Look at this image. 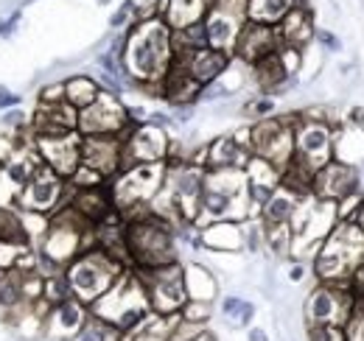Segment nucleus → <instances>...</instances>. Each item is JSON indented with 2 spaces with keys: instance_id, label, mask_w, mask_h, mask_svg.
<instances>
[{
  "instance_id": "obj_31",
  "label": "nucleus",
  "mask_w": 364,
  "mask_h": 341,
  "mask_svg": "<svg viewBox=\"0 0 364 341\" xmlns=\"http://www.w3.org/2000/svg\"><path fill=\"white\" fill-rule=\"evenodd\" d=\"M177 319H180V313H174V316L149 313L135 330L127 333L121 341H168V333H171V328L177 325Z\"/></svg>"
},
{
  "instance_id": "obj_40",
  "label": "nucleus",
  "mask_w": 364,
  "mask_h": 341,
  "mask_svg": "<svg viewBox=\"0 0 364 341\" xmlns=\"http://www.w3.org/2000/svg\"><path fill=\"white\" fill-rule=\"evenodd\" d=\"M0 124L9 129V131H28V126H31V118H28V115H26L20 107H14V109H6V112H3Z\"/></svg>"
},
{
  "instance_id": "obj_20",
  "label": "nucleus",
  "mask_w": 364,
  "mask_h": 341,
  "mask_svg": "<svg viewBox=\"0 0 364 341\" xmlns=\"http://www.w3.org/2000/svg\"><path fill=\"white\" fill-rule=\"evenodd\" d=\"M28 129H31V137H56V134L79 131V109H73L68 101L40 104Z\"/></svg>"
},
{
  "instance_id": "obj_53",
  "label": "nucleus",
  "mask_w": 364,
  "mask_h": 341,
  "mask_svg": "<svg viewBox=\"0 0 364 341\" xmlns=\"http://www.w3.org/2000/svg\"><path fill=\"white\" fill-rule=\"evenodd\" d=\"M353 224H359L364 232V202H362V207H359V213H356V218H353Z\"/></svg>"
},
{
  "instance_id": "obj_42",
  "label": "nucleus",
  "mask_w": 364,
  "mask_h": 341,
  "mask_svg": "<svg viewBox=\"0 0 364 341\" xmlns=\"http://www.w3.org/2000/svg\"><path fill=\"white\" fill-rule=\"evenodd\" d=\"M306 341H348L345 328H306Z\"/></svg>"
},
{
  "instance_id": "obj_38",
  "label": "nucleus",
  "mask_w": 364,
  "mask_h": 341,
  "mask_svg": "<svg viewBox=\"0 0 364 341\" xmlns=\"http://www.w3.org/2000/svg\"><path fill=\"white\" fill-rule=\"evenodd\" d=\"M241 115L250 118L252 124L261 121V118H269V115H274V98H269V95H258V98L247 101V104L241 107Z\"/></svg>"
},
{
  "instance_id": "obj_51",
  "label": "nucleus",
  "mask_w": 364,
  "mask_h": 341,
  "mask_svg": "<svg viewBox=\"0 0 364 341\" xmlns=\"http://www.w3.org/2000/svg\"><path fill=\"white\" fill-rule=\"evenodd\" d=\"M17 20H20V14H17V11H14L9 20H0V37H11V34H14Z\"/></svg>"
},
{
  "instance_id": "obj_49",
  "label": "nucleus",
  "mask_w": 364,
  "mask_h": 341,
  "mask_svg": "<svg viewBox=\"0 0 364 341\" xmlns=\"http://www.w3.org/2000/svg\"><path fill=\"white\" fill-rule=\"evenodd\" d=\"M14 146H17V137H3V134H0V166H3V163L11 157Z\"/></svg>"
},
{
  "instance_id": "obj_43",
  "label": "nucleus",
  "mask_w": 364,
  "mask_h": 341,
  "mask_svg": "<svg viewBox=\"0 0 364 341\" xmlns=\"http://www.w3.org/2000/svg\"><path fill=\"white\" fill-rule=\"evenodd\" d=\"M137 14V3L135 0H124L121 3V9L109 17V28H124V26H129V17Z\"/></svg>"
},
{
  "instance_id": "obj_22",
  "label": "nucleus",
  "mask_w": 364,
  "mask_h": 341,
  "mask_svg": "<svg viewBox=\"0 0 364 341\" xmlns=\"http://www.w3.org/2000/svg\"><path fill=\"white\" fill-rule=\"evenodd\" d=\"M174 62H180L182 67L202 87H208L225 76V70L230 67L232 56L222 53V50H213V48H199V50H193V53H188L182 59H174Z\"/></svg>"
},
{
  "instance_id": "obj_50",
  "label": "nucleus",
  "mask_w": 364,
  "mask_h": 341,
  "mask_svg": "<svg viewBox=\"0 0 364 341\" xmlns=\"http://www.w3.org/2000/svg\"><path fill=\"white\" fill-rule=\"evenodd\" d=\"M247 341H272V336H269V330H267V328L252 325V328H247Z\"/></svg>"
},
{
  "instance_id": "obj_8",
  "label": "nucleus",
  "mask_w": 364,
  "mask_h": 341,
  "mask_svg": "<svg viewBox=\"0 0 364 341\" xmlns=\"http://www.w3.org/2000/svg\"><path fill=\"white\" fill-rule=\"evenodd\" d=\"M166 163H146V166H132V168H124L115 179H109V196H112V205L115 210L121 213H129L140 205H149L163 182H166Z\"/></svg>"
},
{
  "instance_id": "obj_7",
  "label": "nucleus",
  "mask_w": 364,
  "mask_h": 341,
  "mask_svg": "<svg viewBox=\"0 0 364 341\" xmlns=\"http://www.w3.org/2000/svg\"><path fill=\"white\" fill-rule=\"evenodd\" d=\"M146 291L149 308L157 316H174L180 313L188 302L185 291V266L180 260L168 263V266H157V269H132Z\"/></svg>"
},
{
  "instance_id": "obj_39",
  "label": "nucleus",
  "mask_w": 364,
  "mask_h": 341,
  "mask_svg": "<svg viewBox=\"0 0 364 341\" xmlns=\"http://www.w3.org/2000/svg\"><path fill=\"white\" fill-rule=\"evenodd\" d=\"M255 316H258V305H255V302H250V299H244V302H241V308H238V313H235L232 319H228L225 325H228L230 330H247V328H252Z\"/></svg>"
},
{
  "instance_id": "obj_11",
  "label": "nucleus",
  "mask_w": 364,
  "mask_h": 341,
  "mask_svg": "<svg viewBox=\"0 0 364 341\" xmlns=\"http://www.w3.org/2000/svg\"><path fill=\"white\" fill-rule=\"evenodd\" d=\"M331 160H333V126L309 121L300 115L294 124V160L291 163L314 176Z\"/></svg>"
},
{
  "instance_id": "obj_52",
  "label": "nucleus",
  "mask_w": 364,
  "mask_h": 341,
  "mask_svg": "<svg viewBox=\"0 0 364 341\" xmlns=\"http://www.w3.org/2000/svg\"><path fill=\"white\" fill-rule=\"evenodd\" d=\"M193 341H219V336H216V333L208 328V330H202V333H199V336H196Z\"/></svg>"
},
{
  "instance_id": "obj_45",
  "label": "nucleus",
  "mask_w": 364,
  "mask_h": 341,
  "mask_svg": "<svg viewBox=\"0 0 364 341\" xmlns=\"http://www.w3.org/2000/svg\"><path fill=\"white\" fill-rule=\"evenodd\" d=\"M59 101H65V82L46 85L40 90V104H59Z\"/></svg>"
},
{
  "instance_id": "obj_27",
  "label": "nucleus",
  "mask_w": 364,
  "mask_h": 341,
  "mask_svg": "<svg viewBox=\"0 0 364 341\" xmlns=\"http://www.w3.org/2000/svg\"><path fill=\"white\" fill-rule=\"evenodd\" d=\"M300 199H306V196L294 193V190L286 188V185H277V190L267 199V205L261 207V215H258V218H261L264 224H291V218H294L297 207H300Z\"/></svg>"
},
{
  "instance_id": "obj_33",
  "label": "nucleus",
  "mask_w": 364,
  "mask_h": 341,
  "mask_svg": "<svg viewBox=\"0 0 364 341\" xmlns=\"http://www.w3.org/2000/svg\"><path fill=\"white\" fill-rule=\"evenodd\" d=\"M264 232H267V252H272L277 260L291 257L294 232L289 224H264Z\"/></svg>"
},
{
  "instance_id": "obj_54",
  "label": "nucleus",
  "mask_w": 364,
  "mask_h": 341,
  "mask_svg": "<svg viewBox=\"0 0 364 341\" xmlns=\"http://www.w3.org/2000/svg\"><path fill=\"white\" fill-rule=\"evenodd\" d=\"M362 182H364V176H362Z\"/></svg>"
},
{
  "instance_id": "obj_32",
  "label": "nucleus",
  "mask_w": 364,
  "mask_h": 341,
  "mask_svg": "<svg viewBox=\"0 0 364 341\" xmlns=\"http://www.w3.org/2000/svg\"><path fill=\"white\" fill-rule=\"evenodd\" d=\"M23 277L26 271L11 266V269H0V310L17 308L26 302V291H23Z\"/></svg>"
},
{
  "instance_id": "obj_41",
  "label": "nucleus",
  "mask_w": 364,
  "mask_h": 341,
  "mask_svg": "<svg viewBox=\"0 0 364 341\" xmlns=\"http://www.w3.org/2000/svg\"><path fill=\"white\" fill-rule=\"evenodd\" d=\"M202 330H208V328H199V325H191V322H185V319H177V325L171 328V333H168V341H193Z\"/></svg>"
},
{
  "instance_id": "obj_46",
  "label": "nucleus",
  "mask_w": 364,
  "mask_h": 341,
  "mask_svg": "<svg viewBox=\"0 0 364 341\" xmlns=\"http://www.w3.org/2000/svg\"><path fill=\"white\" fill-rule=\"evenodd\" d=\"M317 43L325 48V50H331V53H339L342 50V40L333 34V31H328V28H319L317 31Z\"/></svg>"
},
{
  "instance_id": "obj_19",
  "label": "nucleus",
  "mask_w": 364,
  "mask_h": 341,
  "mask_svg": "<svg viewBox=\"0 0 364 341\" xmlns=\"http://www.w3.org/2000/svg\"><path fill=\"white\" fill-rule=\"evenodd\" d=\"M277 48H280V37H277V28H274V26L250 23V20H247L244 28H241V37H238V43H235L232 56L250 67V65L261 62L264 56L274 53Z\"/></svg>"
},
{
  "instance_id": "obj_9",
  "label": "nucleus",
  "mask_w": 364,
  "mask_h": 341,
  "mask_svg": "<svg viewBox=\"0 0 364 341\" xmlns=\"http://www.w3.org/2000/svg\"><path fill=\"white\" fill-rule=\"evenodd\" d=\"M356 299L348 288L317 283L303 302V319L306 328H345L348 319L356 310Z\"/></svg>"
},
{
  "instance_id": "obj_24",
  "label": "nucleus",
  "mask_w": 364,
  "mask_h": 341,
  "mask_svg": "<svg viewBox=\"0 0 364 341\" xmlns=\"http://www.w3.org/2000/svg\"><path fill=\"white\" fill-rule=\"evenodd\" d=\"M202 249L216 252V255H235L244 252V238H241V224L235 221H213L199 229Z\"/></svg>"
},
{
  "instance_id": "obj_4",
  "label": "nucleus",
  "mask_w": 364,
  "mask_h": 341,
  "mask_svg": "<svg viewBox=\"0 0 364 341\" xmlns=\"http://www.w3.org/2000/svg\"><path fill=\"white\" fill-rule=\"evenodd\" d=\"M90 313L104 319L107 325H112L124 339L127 333H132L137 325L151 313V308H149L146 291H143L135 271H124L118 277V283L104 297L92 302Z\"/></svg>"
},
{
  "instance_id": "obj_23",
  "label": "nucleus",
  "mask_w": 364,
  "mask_h": 341,
  "mask_svg": "<svg viewBox=\"0 0 364 341\" xmlns=\"http://www.w3.org/2000/svg\"><path fill=\"white\" fill-rule=\"evenodd\" d=\"M202 85L182 67L180 62L171 65V70L166 73V79L160 82V98H166L171 107H196Z\"/></svg>"
},
{
  "instance_id": "obj_5",
  "label": "nucleus",
  "mask_w": 364,
  "mask_h": 341,
  "mask_svg": "<svg viewBox=\"0 0 364 341\" xmlns=\"http://www.w3.org/2000/svg\"><path fill=\"white\" fill-rule=\"evenodd\" d=\"M127 271V266L112 255H107L104 249L90 247L82 255H76L65 266V277L70 283V291L79 302H85L90 308L95 299H101L115 283L118 277Z\"/></svg>"
},
{
  "instance_id": "obj_17",
  "label": "nucleus",
  "mask_w": 364,
  "mask_h": 341,
  "mask_svg": "<svg viewBox=\"0 0 364 341\" xmlns=\"http://www.w3.org/2000/svg\"><path fill=\"white\" fill-rule=\"evenodd\" d=\"M252 160V148H250V124L238 131L222 134L216 140L208 143V160L205 168H235L244 170L247 163Z\"/></svg>"
},
{
  "instance_id": "obj_18",
  "label": "nucleus",
  "mask_w": 364,
  "mask_h": 341,
  "mask_svg": "<svg viewBox=\"0 0 364 341\" xmlns=\"http://www.w3.org/2000/svg\"><path fill=\"white\" fill-rule=\"evenodd\" d=\"M87 319H90V308L76 297L53 305L46 316V341H76Z\"/></svg>"
},
{
  "instance_id": "obj_36",
  "label": "nucleus",
  "mask_w": 364,
  "mask_h": 341,
  "mask_svg": "<svg viewBox=\"0 0 364 341\" xmlns=\"http://www.w3.org/2000/svg\"><path fill=\"white\" fill-rule=\"evenodd\" d=\"M76 341H121V333L112 325H107L104 319H98V316L90 313L87 325L82 328V333L76 336Z\"/></svg>"
},
{
  "instance_id": "obj_14",
  "label": "nucleus",
  "mask_w": 364,
  "mask_h": 341,
  "mask_svg": "<svg viewBox=\"0 0 364 341\" xmlns=\"http://www.w3.org/2000/svg\"><path fill=\"white\" fill-rule=\"evenodd\" d=\"M34 148L43 160V166L56 170L59 176L70 179L82 166V134H56V137H34Z\"/></svg>"
},
{
  "instance_id": "obj_25",
  "label": "nucleus",
  "mask_w": 364,
  "mask_h": 341,
  "mask_svg": "<svg viewBox=\"0 0 364 341\" xmlns=\"http://www.w3.org/2000/svg\"><path fill=\"white\" fill-rule=\"evenodd\" d=\"M274 28H277L280 45L306 50V45L311 43V37H314V23H311V11H309V6L297 3V6L283 17V23L274 26Z\"/></svg>"
},
{
  "instance_id": "obj_26",
  "label": "nucleus",
  "mask_w": 364,
  "mask_h": 341,
  "mask_svg": "<svg viewBox=\"0 0 364 341\" xmlns=\"http://www.w3.org/2000/svg\"><path fill=\"white\" fill-rule=\"evenodd\" d=\"M185 291L188 299H205V302H216L219 297V277L213 274V269L208 263H188L185 266Z\"/></svg>"
},
{
  "instance_id": "obj_30",
  "label": "nucleus",
  "mask_w": 364,
  "mask_h": 341,
  "mask_svg": "<svg viewBox=\"0 0 364 341\" xmlns=\"http://www.w3.org/2000/svg\"><path fill=\"white\" fill-rule=\"evenodd\" d=\"M294 6L297 0H247V20L264 23V26H280Z\"/></svg>"
},
{
  "instance_id": "obj_35",
  "label": "nucleus",
  "mask_w": 364,
  "mask_h": 341,
  "mask_svg": "<svg viewBox=\"0 0 364 341\" xmlns=\"http://www.w3.org/2000/svg\"><path fill=\"white\" fill-rule=\"evenodd\" d=\"M70 297H73V291H70V283H68L65 271L48 274L46 283H43V299H46L48 305L53 308V305H59V302H65V299Z\"/></svg>"
},
{
  "instance_id": "obj_3",
  "label": "nucleus",
  "mask_w": 364,
  "mask_h": 341,
  "mask_svg": "<svg viewBox=\"0 0 364 341\" xmlns=\"http://www.w3.org/2000/svg\"><path fill=\"white\" fill-rule=\"evenodd\" d=\"M364 266V232L353 221H339L319 244L311 271L319 283L342 286L350 291V274Z\"/></svg>"
},
{
  "instance_id": "obj_2",
  "label": "nucleus",
  "mask_w": 364,
  "mask_h": 341,
  "mask_svg": "<svg viewBox=\"0 0 364 341\" xmlns=\"http://www.w3.org/2000/svg\"><path fill=\"white\" fill-rule=\"evenodd\" d=\"M124 215L127 255L135 269H157L177 263V229L168 221L157 218L149 210V205H140Z\"/></svg>"
},
{
  "instance_id": "obj_13",
  "label": "nucleus",
  "mask_w": 364,
  "mask_h": 341,
  "mask_svg": "<svg viewBox=\"0 0 364 341\" xmlns=\"http://www.w3.org/2000/svg\"><path fill=\"white\" fill-rule=\"evenodd\" d=\"M168 148H171L168 129L154 126L149 121L132 126L124 134V168L146 163H168Z\"/></svg>"
},
{
  "instance_id": "obj_44",
  "label": "nucleus",
  "mask_w": 364,
  "mask_h": 341,
  "mask_svg": "<svg viewBox=\"0 0 364 341\" xmlns=\"http://www.w3.org/2000/svg\"><path fill=\"white\" fill-rule=\"evenodd\" d=\"M241 302H244V297H241V294H225V297H222V302H219V313H222V319H225V322H228V319H232V316L238 313Z\"/></svg>"
},
{
  "instance_id": "obj_21",
  "label": "nucleus",
  "mask_w": 364,
  "mask_h": 341,
  "mask_svg": "<svg viewBox=\"0 0 364 341\" xmlns=\"http://www.w3.org/2000/svg\"><path fill=\"white\" fill-rule=\"evenodd\" d=\"M244 17H235V14H228V11H219V9H208L202 26H205V40H208V48L213 50H222V53H230L235 50V43L241 37V28H244Z\"/></svg>"
},
{
  "instance_id": "obj_10",
  "label": "nucleus",
  "mask_w": 364,
  "mask_h": 341,
  "mask_svg": "<svg viewBox=\"0 0 364 341\" xmlns=\"http://www.w3.org/2000/svg\"><path fill=\"white\" fill-rule=\"evenodd\" d=\"M70 199V185L65 176H59L56 170L48 166H40L37 173L31 176V182L20 190L14 207L26 210V213H40V215H53L62 205H68Z\"/></svg>"
},
{
  "instance_id": "obj_15",
  "label": "nucleus",
  "mask_w": 364,
  "mask_h": 341,
  "mask_svg": "<svg viewBox=\"0 0 364 341\" xmlns=\"http://www.w3.org/2000/svg\"><path fill=\"white\" fill-rule=\"evenodd\" d=\"M82 166L95 170L107 182L115 179L124 168V137H112V134L82 137Z\"/></svg>"
},
{
  "instance_id": "obj_37",
  "label": "nucleus",
  "mask_w": 364,
  "mask_h": 341,
  "mask_svg": "<svg viewBox=\"0 0 364 341\" xmlns=\"http://www.w3.org/2000/svg\"><path fill=\"white\" fill-rule=\"evenodd\" d=\"M213 308L216 302H205V299H188L185 308L180 310V316L191 325H199V328H208L210 319H213Z\"/></svg>"
},
{
  "instance_id": "obj_48",
  "label": "nucleus",
  "mask_w": 364,
  "mask_h": 341,
  "mask_svg": "<svg viewBox=\"0 0 364 341\" xmlns=\"http://www.w3.org/2000/svg\"><path fill=\"white\" fill-rule=\"evenodd\" d=\"M306 274H309V266H306L303 260H294V263L289 266V274H286V277H289V283H294V286H297V283H303V280H306Z\"/></svg>"
},
{
  "instance_id": "obj_12",
  "label": "nucleus",
  "mask_w": 364,
  "mask_h": 341,
  "mask_svg": "<svg viewBox=\"0 0 364 341\" xmlns=\"http://www.w3.org/2000/svg\"><path fill=\"white\" fill-rule=\"evenodd\" d=\"M132 129L127 118V104L121 101V95L115 92H101L87 109L79 112V134L90 137V134H112V137H124Z\"/></svg>"
},
{
  "instance_id": "obj_6",
  "label": "nucleus",
  "mask_w": 364,
  "mask_h": 341,
  "mask_svg": "<svg viewBox=\"0 0 364 341\" xmlns=\"http://www.w3.org/2000/svg\"><path fill=\"white\" fill-rule=\"evenodd\" d=\"M300 115H269L250 124V148L252 157L272 163L286 170L294 160V124Z\"/></svg>"
},
{
  "instance_id": "obj_16",
  "label": "nucleus",
  "mask_w": 364,
  "mask_h": 341,
  "mask_svg": "<svg viewBox=\"0 0 364 341\" xmlns=\"http://www.w3.org/2000/svg\"><path fill=\"white\" fill-rule=\"evenodd\" d=\"M359 185H362V176L359 168H350V166H342V163H328L314 173L311 179V193L317 199L325 202H342L353 193H359Z\"/></svg>"
},
{
  "instance_id": "obj_34",
  "label": "nucleus",
  "mask_w": 364,
  "mask_h": 341,
  "mask_svg": "<svg viewBox=\"0 0 364 341\" xmlns=\"http://www.w3.org/2000/svg\"><path fill=\"white\" fill-rule=\"evenodd\" d=\"M241 238H244V252H250V255L267 252V232H264V221L261 218L241 221Z\"/></svg>"
},
{
  "instance_id": "obj_47",
  "label": "nucleus",
  "mask_w": 364,
  "mask_h": 341,
  "mask_svg": "<svg viewBox=\"0 0 364 341\" xmlns=\"http://www.w3.org/2000/svg\"><path fill=\"white\" fill-rule=\"evenodd\" d=\"M20 104H23V95H17V92H11L9 87L0 85V112L14 109V107H20Z\"/></svg>"
},
{
  "instance_id": "obj_1",
  "label": "nucleus",
  "mask_w": 364,
  "mask_h": 341,
  "mask_svg": "<svg viewBox=\"0 0 364 341\" xmlns=\"http://www.w3.org/2000/svg\"><path fill=\"white\" fill-rule=\"evenodd\" d=\"M174 65L171 28L163 17L137 20L127 28L124 70L135 87H160Z\"/></svg>"
},
{
  "instance_id": "obj_28",
  "label": "nucleus",
  "mask_w": 364,
  "mask_h": 341,
  "mask_svg": "<svg viewBox=\"0 0 364 341\" xmlns=\"http://www.w3.org/2000/svg\"><path fill=\"white\" fill-rule=\"evenodd\" d=\"M213 0H166V11H163V20L168 23L171 31L177 28H188L193 23H202L208 9H210Z\"/></svg>"
},
{
  "instance_id": "obj_29",
  "label": "nucleus",
  "mask_w": 364,
  "mask_h": 341,
  "mask_svg": "<svg viewBox=\"0 0 364 341\" xmlns=\"http://www.w3.org/2000/svg\"><path fill=\"white\" fill-rule=\"evenodd\" d=\"M101 92L104 90H101V85L95 82V76H90V73H73V76L65 79V101L73 109H79V112L87 109Z\"/></svg>"
}]
</instances>
